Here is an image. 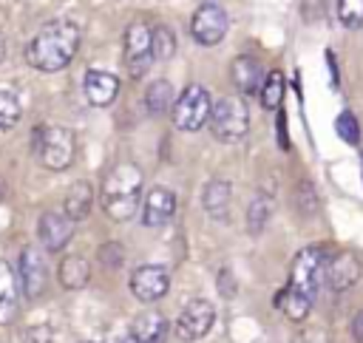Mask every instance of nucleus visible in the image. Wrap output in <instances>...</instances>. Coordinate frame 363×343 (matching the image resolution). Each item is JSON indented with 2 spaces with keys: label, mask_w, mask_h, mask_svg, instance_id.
<instances>
[{
  "label": "nucleus",
  "mask_w": 363,
  "mask_h": 343,
  "mask_svg": "<svg viewBox=\"0 0 363 343\" xmlns=\"http://www.w3.org/2000/svg\"><path fill=\"white\" fill-rule=\"evenodd\" d=\"M275 306L289 317V320H303L306 315H309V306H312V300L306 298V295H301L298 289H292V286H286V289H281L278 295H275Z\"/></svg>",
  "instance_id": "22"
},
{
  "label": "nucleus",
  "mask_w": 363,
  "mask_h": 343,
  "mask_svg": "<svg viewBox=\"0 0 363 343\" xmlns=\"http://www.w3.org/2000/svg\"><path fill=\"white\" fill-rule=\"evenodd\" d=\"M133 343H164L167 340V320L159 312H142L130 323Z\"/></svg>",
  "instance_id": "18"
},
{
  "label": "nucleus",
  "mask_w": 363,
  "mask_h": 343,
  "mask_svg": "<svg viewBox=\"0 0 363 343\" xmlns=\"http://www.w3.org/2000/svg\"><path fill=\"white\" fill-rule=\"evenodd\" d=\"M170 289V275L164 266L159 264H142L133 269L130 275V292L133 298H139L142 303H153L159 298H164Z\"/></svg>",
  "instance_id": "10"
},
{
  "label": "nucleus",
  "mask_w": 363,
  "mask_h": 343,
  "mask_svg": "<svg viewBox=\"0 0 363 343\" xmlns=\"http://www.w3.org/2000/svg\"><path fill=\"white\" fill-rule=\"evenodd\" d=\"M278 145H281V147L289 145V142H286V116H284V111H278Z\"/></svg>",
  "instance_id": "35"
},
{
  "label": "nucleus",
  "mask_w": 363,
  "mask_h": 343,
  "mask_svg": "<svg viewBox=\"0 0 363 343\" xmlns=\"http://www.w3.org/2000/svg\"><path fill=\"white\" fill-rule=\"evenodd\" d=\"M17 281H20V289L26 298H40L48 286V264H45V255L37 249V247H26L20 252V261H17Z\"/></svg>",
  "instance_id": "9"
},
{
  "label": "nucleus",
  "mask_w": 363,
  "mask_h": 343,
  "mask_svg": "<svg viewBox=\"0 0 363 343\" xmlns=\"http://www.w3.org/2000/svg\"><path fill=\"white\" fill-rule=\"evenodd\" d=\"M17 300H20V281L14 278L11 266L6 261H0V326L14 320Z\"/></svg>",
  "instance_id": "19"
},
{
  "label": "nucleus",
  "mask_w": 363,
  "mask_h": 343,
  "mask_svg": "<svg viewBox=\"0 0 363 343\" xmlns=\"http://www.w3.org/2000/svg\"><path fill=\"white\" fill-rule=\"evenodd\" d=\"M77 48H79V26L71 20H51L28 40L26 62L37 71L54 74L74 60Z\"/></svg>",
  "instance_id": "1"
},
{
  "label": "nucleus",
  "mask_w": 363,
  "mask_h": 343,
  "mask_svg": "<svg viewBox=\"0 0 363 343\" xmlns=\"http://www.w3.org/2000/svg\"><path fill=\"white\" fill-rule=\"evenodd\" d=\"M230 201H233V187L224 179L207 181L201 193V207L207 210V215H213L216 221H230Z\"/></svg>",
  "instance_id": "17"
},
{
  "label": "nucleus",
  "mask_w": 363,
  "mask_h": 343,
  "mask_svg": "<svg viewBox=\"0 0 363 343\" xmlns=\"http://www.w3.org/2000/svg\"><path fill=\"white\" fill-rule=\"evenodd\" d=\"M218 292L224 295V298H230V295H235V283H233V275L224 269L221 275H218Z\"/></svg>",
  "instance_id": "34"
},
{
  "label": "nucleus",
  "mask_w": 363,
  "mask_h": 343,
  "mask_svg": "<svg viewBox=\"0 0 363 343\" xmlns=\"http://www.w3.org/2000/svg\"><path fill=\"white\" fill-rule=\"evenodd\" d=\"M99 258H102L105 266H113V269H116V266L122 264V249H119V244H113V241L105 244V247L99 249Z\"/></svg>",
  "instance_id": "30"
},
{
  "label": "nucleus",
  "mask_w": 363,
  "mask_h": 343,
  "mask_svg": "<svg viewBox=\"0 0 363 343\" xmlns=\"http://www.w3.org/2000/svg\"><path fill=\"white\" fill-rule=\"evenodd\" d=\"M6 60V40H3V34H0V62Z\"/></svg>",
  "instance_id": "37"
},
{
  "label": "nucleus",
  "mask_w": 363,
  "mask_h": 343,
  "mask_svg": "<svg viewBox=\"0 0 363 343\" xmlns=\"http://www.w3.org/2000/svg\"><path fill=\"white\" fill-rule=\"evenodd\" d=\"M326 249L323 247H303L289 266V286L298 289L301 295H306L309 300L318 298L320 286L326 283Z\"/></svg>",
  "instance_id": "4"
},
{
  "label": "nucleus",
  "mask_w": 363,
  "mask_h": 343,
  "mask_svg": "<svg viewBox=\"0 0 363 343\" xmlns=\"http://www.w3.org/2000/svg\"><path fill=\"white\" fill-rule=\"evenodd\" d=\"M227 28H230V20H227V11L216 3H204L196 9L193 20H190V34L199 45H218L224 37H227Z\"/></svg>",
  "instance_id": "8"
},
{
  "label": "nucleus",
  "mask_w": 363,
  "mask_h": 343,
  "mask_svg": "<svg viewBox=\"0 0 363 343\" xmlns=\"http://www.w3.org/2000/svg\"><path fill=\"white\" fill-rule=\"evenodd\" d=\"M295 198H298V204L303 207V213H312V210L318 207V204L312 201V198H315V193H312V184H309V181H303V184L298 187V193H295Z\"/></svg>",
  "instance_id": "31"
},
{
  "label": "nucleus",
  "mask_w": 363,
  "mask_h": 343,
  "mask_svg": "<svg viewBox=\"0 0 363 343\" xmlns=\"http://www.w3.org/2000/svg\"><path fill=\"white\" fill-rule=\"evenodd\" d=\"M250 130V108L241 96H221L210 111V133L218 142H238Z\"/></svg>",
  "instance_id": "5"
},
{
  "label": "nucleus",
  "mask_w": 363,
  "mask_h": 343,
  "mask_svg": "<svg viewBox=\"0 0 363 343\" xmlns=\"http://www.w3.org/2000/svg\"><path fill=\"white\" fill-rule=\"evenodd\" d=\"M352 332H354V337L363 343V309L354 315V320H352Z\"/></svg>",
  "instance_id": "36"
},
{
  "label": "nucleus",
  "mask_w": 363,
  "mask_h": 343,
  "mask_svg": "<svg viewBox=\"0 0 363 343\" xmlns=\"http://www.w3.org/2000/svg\"><path fill=\"white\" fill-rule=\"evenodd\" d=\"M176 54V40L173 31L167 26H156L153 28V60L156 62H167Z\"/></svg>",
  "instance_id": "26"
},
{
  "label": "nucleus",
  "mask_w": 363,
  "mask_h": 343,
  "mask_svg": "<svg viewBox=\"0 0 363 343\" xmlns=\"http://www.w3.org/2000/svg\"><path fill=\"white\" fill-rule=\"evenodd\" d=\"M176 213V196L167 187H153L142 204V224L145 227H164Z\"/></svg>",
  "instance_id": "13"
},
{
  "label": "nucleus",
  "mask_w": 363,
  "mask_h": 343,
  "mask_svg": "<svg viewBox=\"0 0 363 343\" xmlns=\"http://www.w3.org/2000/svg\"><path fill=\"white\" fill-rule=\"evenodd\" d=\"M91 201H94V190L88 181H74L65 193V204H62V213L71 218V221H82L91 210Z\"/></svg>",
  "instance_id": "20"
},
{
  "label": "nucleus",
  "mask_w": 363,
  "mask_h": 343,
  "mask_svg": "<svg viewBox=\"0 0 363 343\" xmlns=\"http://www.w3.org/2000/svg\"><path fill=\"white\" fill-rule=\"evenodd\" d=\"M292 343H329V340H326V334H323L320 329H306V332L295 334Z\"/></svg>",
  "instance_id": "33"
},
{
  "label": "nucleus",
  "mask_w": 363,
  "mask_h": 343,
  "mask_svg": "<svg viewBox=\"0 0 363 343\" xmlns=\"http://www.w3.org/2000/svg\"><path fill=\"white\" fill-rule=\"evenodd\" d=\"M261 105L267 111H278L281 108V99H284V74L281 71H269L264 77V85H261Z\"/></svg>",
  "instance_id": "25"
},
{
  "label": "nucleus",
  "mask_w": 363,
  "mask_h": 343,
  "mask_svg": "<svg viewBox=\"0 0 363 343\" xmlns=\"http://www.w3.org/2000/svg\"><path fill=\"white\" fill-rule=\"evenodd\" d=\"M82 91H85V99L94 105V108H105L116 99L119 94V79L108 71H88L85 79H82Z\"/></svg>",
  "instance_id": "15"
},
{
  "label": "nucleus",
  "mask_w": 363,
  "mask_h": 343,
  "mask_svg": "<svg viewBox=\"0 0 363 343\" xmlns=\"http://www.w3.org/2000/svg\"><path fill=\"white\" fill-rule=\"evenodd\" d=\"M91 278V264L82 255H68L60 261V283L62 289H82Z\"/></svg>",
  "instance_id": "21"
},
{
  "label": "nucleus",
  "mask_w": 363,
  "mask_h": 343,
  "mask_svg": "<svg viewBox=\"0 0 363 343\" xmlns=\"http://www.w3.org/2000/svg\"><path fill=\"white\" fill-rule=\"evenodd\" d=\"M23 116V108H20V99L9 91H0V130H9L20 122Z\"/></svg>",
  "instance_id": "27"
},
{
  "label": "nucleus",
  "mask_w": 363,
  "mask_h": 343,
  "mask_svg": "<svg viewBox=\"0 0 363 343\" xmlns=\"http://www.w3.org/2000/svg\"><path fill=\"white\" fill-rule=\"evenodd\" d=\"M360 278V261L354 252H337L329 264H326V283L335 292H346L357 283Z\"/></svg>",
  "instance_id": "14"
},
{
  "label": "nucleus",
  "mask_w": 363,
  "mask_h": 343,
  "mask_svg": "<svg viewBox=\"0 0 363 343\" xmlns=\"http://www.w3.org/2000/svg\"><path fill=\"white\" fill-rule=\"evenodd\" d=\"M230 77H233V85L238 88L241 96H252V94H258L261 85H264L261 65H258L252 57H235L233 65H230Z\"/></svg>",
  "instance_id": "16"
},
{
  "label": "nucleus",
  "mask_w": 363,
  "mask_h": 343,
  "mask_svg": "<svg viewBox=\"0 0 363 343\" xmlns=\"http://www.w3.org/2000/svg\"><path fill=\"white\" fill-rule=\"evenodd\" d=\"M210 111H213V102H210V94L201 88V85H187L173 108H170V116H173V125L184 133H193V130H201L204 122H210Z\"/></svg>",
  "instance_id": "6"
},
{
  "label": "nucleus",
  "mask_w": 363,
  "mask_h": 343,
  "mask_svg": "<svg viewBox=\"0 0 363 343\" xmlns=\"http://www.w3.org/2000/svg\"><path fill=\"white\" fill-rule=\"evenodd\" d=\"M335 130H337V136L346 142V145H357V139H360V128H357V119L349 113V111H343L337 119H335Z\"/></svg>",
  "instance_id": "29"
},
{
  "label": "nucleus",
  "mask_w": 363,
  "mask_h": 343,
  "mask_svg": "<svg viewBox=\"0 0 363 343\" xmlns=\"http://www.w3.org/2000/svg\"><path fill=\"white\" fill-rule=\"evenodd\" d=\"M269 215H272V198L267 193H255L250 198V207H247V232L258 235L267 227Z\"/></svg>",
  "instance_id": "23"
},
{
  "label": "nucleus",
  "mask_w": 363,
  "mask_h": 343,
  "mask_svg": "<svg viewBox=\"0 0 363 343\" xmlns=\"http://www.w3.org/2000/svg\"><path fill=\"white\" fill-rule=\"evenodd\" d=\"M31 340L34 343H60V337H57V332L51 326H34L31 329Z\"/></svg>",
  "instance_id": "32"
},
{
  "label": "nucleus",
  "mask_w": 363,
  "mask_h": 343,
  "mask_svg": "<svg viewBox=\"0 0 363 343\" xmlns=\"http://www.w3.org/2000/svg\"><path fill=\"white\" fill-rule=\"evenodd\" d=\"M153 62V28L145 20H133L125 31V68L133 79H139Z\"/></svg>",
  "instance_id": "7"
},
{
  "label": "nucleus",
  "mask_w": 363,
  "mask_h": 343,
  "mask_svg": "<svg viewBox=\"0 0 363 343\" xmlns=\"http://www.w3.org/2000/svg\"><path fill=\"white\" fill-rule=\"evenodd\" d=\"M337 17L346 28L363 26V0H337Z\"/></svg>",
  "instance_id": "28"
},
{
  "label": "nucleus",
  "mask_w": 363,
  "mask_h": 343,
  "mask_svg": "<svg viewBox=\"0 0 363 343\" xmlns=\"http://www.w3.org/2000/svg\"><path fill=\"white\" fill-rule=\"evenodd\" d=\"M74 227H77V221H71L62 210H48V213L40 215V224H37L40 244H43L48 252H60V249L71 241Z\"/></svg>",
  "instance_id": "12"
},
{
  "label": "nucleus",
  "mask_w": 363,
  "mask_h": 343,
  "mask_svg": "<svg viewBox=\"0 0 363 343\" xmlns=\"http://www.w3.org/2000/svg\"><path fill=\"white\" fill-rule=\"evenodd\" d=\"M213 320H216L213 303L204 300V298H193V300L182 309V315H179V320H176V334H179L182 340H187V343H190V340H199V337H204V334L210 332Z\"/></svg>",
  "instance_id": "11"
},
{
  "label": "nucleus",
  "mask_w": 363,
  "mask_h": 343,
  "mask_svg": "<svg viewBox=\"0 0 363 343\" xmlns=\"http://www.w3.org/2000/svg\"><path fill=\"white\" fill-rule=\"evenodd\" d=\"M173 85L167 82V79H156V82H150L147 85V91H145V105H147V111L150 113H164V111H170L173 108Z\"/></svg>",
  "instance_id": "24"
},
{
  "label": "nucleus",
  "mask_w": 363,
  "mask_h": 343,
  "mask_svg": "<svg viewBox=\"0 0 363 343\" xmlns=\"http://www.w3.org/2000/svg\"><path fill=\"white\" fill-rule=\"evenodd\" d=\"M31 147L34 153L40 156V162L48 167V170H65L71 162H74V153H77V139L68 128H34V136H31Z\"/></svg>",
  "instance_id": "3"
},
{
  "label": "nucleus",
  "mask_w": 363,
  "mask_h": 343,
  "mask_svg": "<svg viewBox=\"0 0 363 343\" xmlns=\"http://www.w3.org/2000/svg\"><path fill=\"white\" fill-rule=\"evenodd\" d=\"M142 193V170L130 162H119L102 181V210L113 221H128L136 215Z\"/></svg>",
  "instance_id": "2"
},
{
  "label": "nucleus",
  "mask_w": 363,
  "mask_h": 343,
  "mask_svg": "<svg viewBox=\"0 0 363 343\" xmlns=\"http://www.w3.org/2000/svg\"><path fill=\"white\" fill-rule=\"evenodd\" d=\"M116 343H133V337L128 334V337H122V340H116Z\"/></svg>",
  "instance_id": "38"
}]
</instances>
